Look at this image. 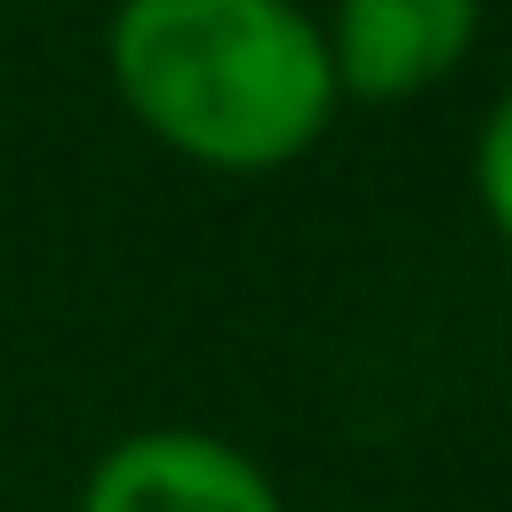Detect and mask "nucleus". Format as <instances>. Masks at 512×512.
<instances>
[{
    "mask_svg": "<svg viewBox=\"0 0 512 512\" xmlns=\"http://www.w3.org/2000/svg\"><path fill=\"white\" fill-rule=\"evenodd\" d=\"M104 80L160 152L208 176H280L344 112L304 0H112Z\"/></svg>",
    "mask_w": 512,
    "mask_h": 512,
    "instance_id": "1",
    "label": "nucleus"
},
{
    "mask_svg": "<svg viewBox=\"0 0 512 512\" xmlns=\"http://www.w3.org/2000/svg\"><path fill=\"white\" fill-rule=\"evenodd\" d=\"M480 24L488 0H336L320 48L344 104H416L472 64Z\"/></svg>",
    "mask_w": 512,
    "mask_h": 512,
    "instance_id": "2",
    "label": "nucleus"
},
{
    "mask_svg": "<svg viewBox=\"0 0 512 512\" xmlns=\"http://www.w3.org/2000/svg\"><path fill=\"white\" fill-rule=\"evenodd\" d=\"M72 512H288V504L280 480L240 440L200 424H136L88 464Z\"/></svg>",
    "mask_w": 512,
    "mask_h": 512,
    "instance_id": "3",
    "label": "nucleus"
},
{
    "mask_svg": "<svg viewBox=\"0 0 512 512\" xmlns=\"http://www.w3.org/2000/svg\"><path fill=\"white\" fill-rule=\"evenodd\" d=\"M472 200H480V216H488V232L512 248V88L480 112V128H472Z\"/></svg>",
    "mask_w": 512,
    "mask_h": 512,
    "instance_id": "4",
    "label": "nucleus"
},
{
    "mask_svg": "<svg viewBox=\"0 0 512 512\" xmlns=\"http://www.w3.org/2000/svg\"><path fill=\"white\" fill-rule=\"evenodd\" d=\"M336 512H352V504H336Z\"/></svg>",
    "mask_w": 512,
    "mask_h": 512,
    "instance_id": "5",
    "label": "nucleus"
}]
</instances>
